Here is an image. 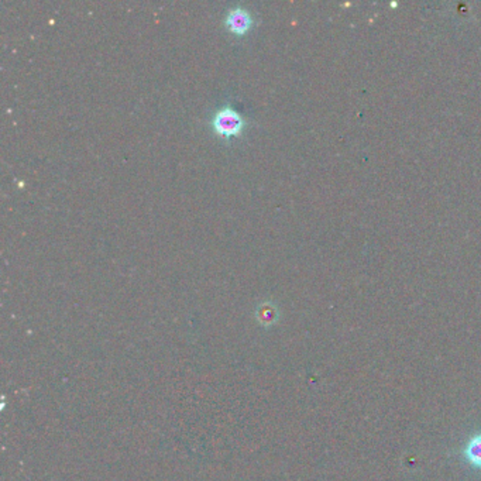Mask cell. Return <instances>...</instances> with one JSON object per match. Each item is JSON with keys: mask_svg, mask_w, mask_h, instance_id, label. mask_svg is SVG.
<instances>
[{"mask_svg": "<svg viewBox=\"0 0 481 481\" xmlns=\"http://www.w3.org/2000/svg\"><path fill=\"white\" fill-rule=\"evenodd\" d=\"M224 25L233 34L242 36L250 30L251 25H253V17H251L248 10L237 6L227 12Z\"/></svg>", "mask_w": 481, "mask_h": 481, "instance_id": "obj_2", "label": "cell"}, {"mask_svg": "<svg viewBox=\"0 0 481 481\" xmlns=\"http://www.w3.org/2000/svg\"><path fill=\"white\" fill-rule=\"evenodd\" d=\"M244 119L242 114L232 106L220 107L212 119V129L223 139L237 135L244 129Z\"/></svg>", "mask_w": 481, "mask_h": 481, "instance_id": "obj_1", "label": "cell"}, {"mask_svg": "<svg viewBox=\"0 0 481 481\" xmlns=\"http://www.w3.org/2000/svg\"><path fill=\"white\" fill-rule=\"evenodd\" d=\"M463 456L471 467L481 470V430L474 433L467 441L463 449Z\"/></svg>", "mask_w": 481, "mask_h": 481, "instance_id": "obj_3", "label": "cell"}]
</instances>
